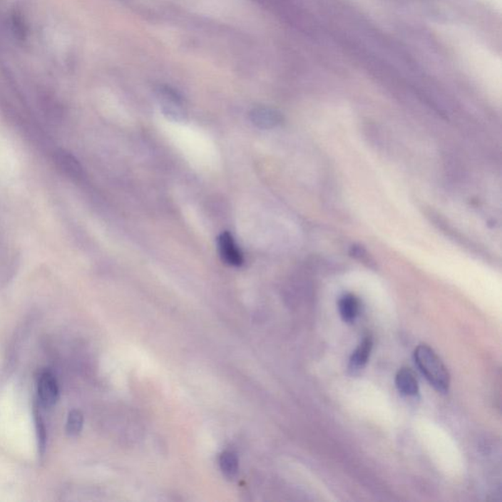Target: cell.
I'll use <instances>...</instances> for the list:
<instances>
[{"label":"cell","mask_w":502,"mask_h":502,"mask_svg":"<svg viewBox=\"0 0 502 502\" xmlns=\"http://www.w3.org/2000/svg\"><path fill=\"white\" fill-rule=\"evenodd\" d=\"M414 360L421 372L436 391L443 394L449 391L451 384L449 374L435 350L427 344L418 345L414 352Z\"/></svg>","instance_id":"obj_1"},{"label":"cell","mask_w":502,"mask_h":502,"mask_svg":"<svg viewBox=\"0 0 502 502\" xmlns=\"http://www.w3.org/2000/svg\"><path fill=\"white\" fill-rule=\"evenodd\" d=\"M157 98L164 115L175 121H183L185 117L184 101L176 91L169 86H160L157 91Z\"/></svg>","instance_id":"obj_2"},{"label":"cell","mask_w":502,"mask_h":502,"mask_svg":"<svg viewBox=\"0 0 502 502\" xmlns=\"http://www.w3.org/2000/svg\"><path fill=\"white\" fill-rule=\"evenodd\" d=\"M220 256L230 266L240 267L243 263V255L229 232H222L218 237Z\"/></svg>","instance_id":"obj_3"},{"label":"cell","mask_w":502,"mask_h":502,"mask_svg":"<svg viewBox=\"0 0 502 502\" xmlns=\"http://www.w3.org/2000/svg\"><path fill=\"white\" fill-rule=\"evenodd\" d=\"M39 400L44 407H52L59 397L58 384L53 374L46 371L41 374L38 384Z\"/></svg>","instance_id":"obj_4"},{"label":"cell","mask_w":502,"mask_h":502,"mask_svg":"<svg viewBox=\"0 0 502 502\" xmlns=\"http://www.w3.org/2000/svg\"><path fill=\"white\" fill-rule=\"evenodd\" d=\"M250 120L256 127L269 130L281 124L282 117L276 110L260 106L251 110Z\"/></svg>","instance_id":"obj_5"},{"label":"cell","mask_w":502,"mask_h":502,"mask_svg":"<svg viewBox=\"0 0 502 502\" xmlns=\"http://www.w3.org/2000/svg\"><path fill=\"white\" fill-rule=\"evenodd\" d=\"M396 388L404 396H416L419 391V384L414 372L409 368H401L396 376Z\"/></svg>","instance_id":"obj_6"},{"label":"cell","mask_w":502,"mask_h":502,"mask_svg":"<svg viewBox=\"0 0 502 502\" xmlns=\"http://www.w3.org/2000/svg\"><path fill=\"white\" fill-rule=\"evenodd\" d=\"M359 300L352 294H344L339 302V315L345 323H352L359 313Z\"/></svg>","instance_id":"obj_7"},{"label":"cell","mask_w":502,"mask_h":502,"mask_svg":"<svg viewBox=\"0 0 502 502\" xmlns=\"http://www.w3.org/2000/svg\"><path fill=\"white\" fill-rule=\"evenodd\" d=\"M372 347V339L370 337H365L362 342L358 345L354 352L352 353V358H350V363H352L353 367H363L367 363Z\"/></svg>","instance_id":"obj_8"},{"label":"cell","mask_w":502,"mask_h":502,"mask_svg":"<svg viewBox=\"0 0 502 502\" xmlns=\"http://www.w3.org/2000/svg\"><path fill=\"white\" fill-rule=\"evenodd\" d=\"M220 468L227 478H232L239 472V459L232 451H225L219 459Z\"/></svg>","instance_id":"obj_9"},{"label":"cell","mask_w":502,"mask_h":502,"mask_svg":"<svg viewBox=\"0 0 502 502\" xmlns=\"http://www.w3.org/2000/svg\"><path fill=\"white\" fill-rule=\"evenodd\" d=\"M83 426V413L78 409H73L68 415L66 423V433L69 436H77L82 431Z\"/></svg>","instance_id":"obj_10"},{"label":"cell","mask_w":502,"mask_h":502,"mask_svg":"<svg viewBox=\"0 0 502 502\" xmlns=\"http://www.w3.org/2000/svg\"><path fill=\"white\" fill-rule=\"evenodd\" d=\"M35 420H36V436H38V446H39V454L41 456H44L46 449V429L44 426V422L43 418H41V413H39L38 409H35Z\"/></svg>","instance_id":"obj_11"}]
</instances>
